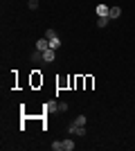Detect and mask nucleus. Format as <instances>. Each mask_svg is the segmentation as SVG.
Returning <instances> with one entry per match:
<instances>
[{"label": "nucleus", "instance_id": "obj_1", "mask_svg": "<svg viewBox=\"0 0 135 151\" xmlns=\"http://www.w3.org/2000/svg\"><path fill=\"white\" fill-rule=\"evenodd\" d=\"M68 131H70V135H79V138H84V135H86V126H77L74 122H72V126L68 129Z\"/></svg>", "mask_w": 135, "mask_h": 151}, {"label": "nucleus", "instance_id": "obj_2", "mask_svg": "<svg viewBox=\"0 0 135 151\" xmlns=\"http://www.w3.org/2000/svg\"><path fill=\"white\" fill-rule=\"evenodd\" d=\"M43 59H45V63H52L54 59H56V50H52V47H47V50L43 52Z\"/></svg>", "mask_w": 135, "mask_h": 151}, {"label": "nucleus", "instance_id": "obj_3", "mask_svg": "<svg viewBox=\"0 0 135 151\" xmlns=\"http://www.w3.org/2000/svg\"><path fill=\"white\" fill-rule=\"evenodd\" d=\"M47 47H50V41H47V38H39V41H36V50H41V52H45L47 50Z\"/></svg>", "mask_w": 135, "mask_h": 151}, {"label": "nucleus", "instance_id": "obj_4", "mask_svg": "<svg viewBox=\"0 0 135 151\" xmlns=\"http://www.w3.org/2000/svg\"><path fill=\"white\" fill-rule=\"evenodd\" d=\"M119 16H122V9H119V7H110L108 18H110V20H115V18H119Z\"/></svg>", "mask_w": 135, "mask_h": 151}, {"label": "nucleus", "instance_id": "obj_5", "mask_svg": "<svg viewBox=\"0 0 135 151\" xmlns=\"http://www.w3.org/2000/svg\"><path fill=\"white\" fill-rule=\"evenodd\" d=\"M32 63H36V65H39V63H45V59H43V52L41 50H36L32 54Z\"/></svg>", "mask_w": 135, "mask_h": 151}, {"label": "nucleus", "instance_id": "obj_6", "mask_svg": "<svg viewBox=\"0 0 135 151\" xmlns=\"http://www.w3.org/2000/svg\"><path fill=\"white\" fill-rule=\"evenodd\" d=\"M108 12H110V7L108 5H97V16H108Z\"/></svg>", "mask_w": 135, "mask_h": 151}, {"label": "nucleus", "instance_id": "obj_7", "mask_svg": "<svg viewBox=\"0 0 135 151\" xmlns=\"http://www.w3.org/2000/svg\"><path fill=\"white\" fill-rule=\"evenodd\" d=\"M108 16H97V27H99V29H104V27L108 25Z\"/></svg>", "mask_w": 135, "mask_h": 151}, {"label": "nucleus", "instance_id": "obj_8", "mask_svg": "<svg viewBox=\"0 0 135 151\" xmlns=\"http://www.w3.org/2000/svg\"><path fill=\"white\" fill-rule=\"evenodd\" d=\"M50 47H52V50H59V47H61V38H52V41H50Z\"/></svg>", "mask_w": 135, "mask_h": 151}, {"label": "nucleus", "instance_id": "obj_9", "mask_svg": "<svg viewBox=\"0 0 135 151\" xmlns=\"http://www.w3.org/2000/svg\"><path fill=\"white\" fill-rule=\"evenodd\" d=\"M63 149H65V151H72V149H74V142H72L70 138H68V140H63Z\"/></svg>", "mask_w": 135, "mask_h": 151}, {"label": "nucleus", "instance_id": "obj_10", "mask_svg": "<svg viewBox=\"0 0 135 151\" xmlns=\"http://www.w3.org/2000/svg\"><path fill=\"white\" fill-rule=\"evenodd\" d=\"M86 122H88V120H86V115H77L74 124H77V126H86Z\"/></svg>", "mask_w": 135, "mask_h": 151}, {"label": "nucleus", "instance_id": "obj_11", "mask_svg": "<svg viewBox=\"0 0 135 151\" xmlns=\"http://www.w3.org/2000/svg\"><path fill=\"white\" fill-rule=\"evenodd\" d=\"M56 111L65 113V111H68V101H59V104H56Z\"/></svg>", "mask_w": 135, "mask_h": 151}, {"label": "nucleus", "instance_id": "obj_12", "mask_svg": "<svg viewBox=\"0 0 135 151\" xmlns=\"http://www.w3.org/2000/svg\"><path fill=\"white\" fill-rule=\"evenodd\" d=\"M45 38H47V41L56 38V32H54V29H47V32H45Z\"/></svg>", "mask_w": 135, "mask_h": 151}, {"label": "nucleus", "instance_id": "obj_13", "mask_svg": "<svg viewBox=\"0 0 135 151\" xmlns=\"http://www.w3.org/2000/svg\"><path fill=\"white\" fill-rule=\"evenodd\" d=\"M52 149L54 151H63V142H52Z\"/></svg>", "mask_w": 135, "mask_h": 151}, {"label": "nucleus", "instance_id": "obj_14", "mask_svg": "<svg viewBox=\"0 0 135 151\" xmlns=\"http://www.w3.org/2000/svg\"><path fill=\"white\" fill-rule=\"evenodd\" d=\"M27 7H29V9H39V0H29Z\"/></svg>", "mask_w": 135, "mask_h": 151}]
</instances>
